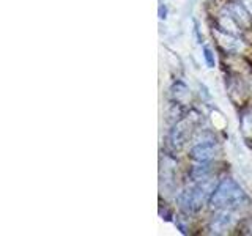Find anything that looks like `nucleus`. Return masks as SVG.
<instances>
[{"label": "nucleus", "instance_id": "1", "mask_svg": "<svg viewBox=\"0 0 252 236\" xmlns=\"http://www.w3.org/2000/svg\"><path fill=\"white\" fill-rule=\"evenodd\" d=\"M216 189V181L211 178L195 179L192 186L186 187L178 195V203L186 211H199L205 203L211 200V195Z\"/></svg>", "mask_w": 252, "mask_h": 236}, {"label": "nucleus", "instance_id": "2", "mask_svg": "<svg viewBox=\"0 0 252 236\" xmlns=\"http://www.w3.org/2000/svg\"><path fill=\"white\" fill-rule=\"evenodd\" d=\"M211 205L216 209H236L246 202V195H244L243 189L236 181L225 178L216 186L215 192L211 195Z\"/></svg>", "mask_w": 252, "mask_h": 236}, {"label": "nucleus", "instance_id": "3", "mask_svg": "<svg viewBox=\"0 0 252 236\" xmlns=\"http://www.w3.org/2000/svg\"><path fill=\"white\" fill-rule=\"evenodd\" d=\"M218 153V144L215 139H203L199 140L197 144L191 148V157L194 161L205 164L211 161Z\"/></svg>", "mask_w": 252, "mask_h": 236}, {"label": "nucleus", "instance_id": "4", "mask_svg": "<svg viewBox=\"0 0 252 236\" xmlns=\"http://www.w3.org/2000/svg\"><path fill=\"white\" fill-rule=\"evenodd\" d=\"M191 131H192V124L189 120H181L180 123H177L170 131V137H169L170 145L175 149H180L186 144L188 137L191 136Z\"/></svg>", "mask_w": 252, "mask_h": 236}, {"label": "nucleus", "instance_id": "5", "mask_svg": "<svg viewBox=\"0 0 252 236\" xmlns=\"http://www.w3.org/2000/svg\"><path fill=\"white\" fill-rule=\"evenodd\" d=\"M235 225V216H233V211L230 209H219L218 214L213 217V222H211V232L213 233H225L227 230Z\"/></svg>", "mask_w": 252, "mask_h": 236}, {"label": "nucleus", "instance_id": "6", "mask_svg": "<svg viewBox=\"0 0 252 236\" xmlns=\"http://www.w3.org/2000/svg\"><path fill=\"white\" fill-rule=\"evenodd\" d=\"M203 57H205V60H207V65H208V68H215V55H213V52H211V49L208 46H205L203 47Z\"/></svg>", "mask_w": 252, "mask_h": 236}]
</instances>
